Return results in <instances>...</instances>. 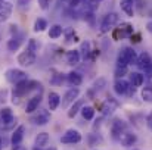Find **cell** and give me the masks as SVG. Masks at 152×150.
Here are the masks:
<instances>
[{
    "label": "cell",
    "instance_id": "1",
    "mask_svg": "<svg viewBox=\"0 0 152 150\" xmlns=\"http://www.w3.org/2000/svg\"><path fill=\"white\" fill-rule=\"evenodd\" d=\"M137 60V54L133 50V47H124L120 50L118 56H117V68H127L132 63H136Z\"/></svg>",
    "mask_w": 152,
    "mask_h": 150
},
{
    "label": "cell",
    "instance_id": "2",
    "mask_svg": "<svg viewBox=\"0 0 152 150\" xmlns=\"http://www.w3.org/2000/svg\"><path fill=\"white\" fill-rule=\"evenodd\" d=\"M81 138L83 137H81L80 131L71 128V130H66L65 134L61 137V143H64V144H75V143H80Z\"/></svg>",
    "mask_w": 152,
    "mask_h": 150
},
{
    "label": "cell",
    "instance_id": "3",
    "mask_svg": "<svg viewBox=\"0 0 152 150\" xmlns=\"http://www.w3.org/2000/svg\"><path fill=\"white\" fill-rule=\"evenodd\" d=\"M117 24H118V15L114 13V12H111V13L105 15V18L102 19L101 31L102 33H109Z\"/></svg>",
    "mask_w": 152,
    "mask_h": 150
},
{
    "label": "cell",
    "instance_id": "4",
    "mask_svg": "<svg viewBox=\"0 0 152 150\" xmlns=\"http://www.w3.org/2000/svg\"><path fill=\"white\" fill-rule=\"evenodd\" d=\"M18 63L21 66H31L36 63V53L30 49H25L18 54Z\"/></svg>",
    "mask_w": 152,
    "mask_h": 150
},
{
    "label": "cell",
    "instance_id": "5",
    "mask_svg": "<svg viewBox=\"0 0 152 150\" xmlns=\"http://www.w3.org/2000/svg\"><path fill=\"white\" fill-rule=\"evenodd\" d=\"M6 80H7L9 83L18 84V83L27 80V74H25L24 71L15 69V68H13V69H7V71H6Z\"/></svg>",
    "mask_w": 152,
    "mask_h": 150
},
{
    "label": "cell",
    "instance_id": "6",
    "mask_svg": "<svg viewBox=\"0 0 152 150\" xmlns=\"http://www.w3.org/2000/svg\"><path fill=\"white\" fill-rule=\"evenodd\" d=\"M0 121H1V127H6V128H9L13 122H16V118L13 116L10 107H3L0 110Z\"/></svg>",
    "mask_w": 152,
    "mask_h": 150
},
{
    "label": "cell",
    "instance_id": "7",
    "mask_svg": "<svg viewBox=\"0 0 152 150\" xmlns=\"http://www.w3.org/2000/svg\"><path fill=\"white\" fill-rule=\"evenodd\" d=\"M78 96H80V88H78V87H72V88H69V90L65 93V96H64L62 106H64V107H68L69 104H72L74 101H77Z\"/></svg>",
    "mask_w": 152,
    "mask_h": 150
},
{
    "label": "cell",
    "instance_id": "8",
    "mask_svg": "<svg viewBox=\"0 0 152 150\" xmlns=\"http://www.w3.org/2000/svg\"><path fill=\"white\" fill-rule=\"evenodd\" d=\"M24 133H25V127L24 125H19L13 134H12V138H10V143H12V149L16 150L19 147V144L22 143V138H24Z\"/></svg>",
    "mask_w": 152,
    "mask_h": 150
},
{
    "label": "cell",
    "instance_id": "9",
    "mask_svg": "<svg viewBox=\"0 0 152 150\" xmlns=\"http://www.w3.org/2000/svg\"><path fill=\"white\" fill-rule=\"evenodd\" d=\"M126 128H127V125H126V122H124V121H121V119H114L112 127H111L112 137H114V138H117V140H120V137H121V134L126 131Z\"/></svg>",
    "mask_w": 152,
    "mask_h": 150
},
{
    "label": "cell",
    "instance_id": "10",
    "mask_svg": "<svg viewBox=\"0 0 152 150\" xmlns=\"http://www.w3.org/2000/svg\"><path fill=\"white\" fill-rule=\"evenodd\" d=\"M129 87H130V84H129L124 78H117V81L114 83V91H115V94H118V96H124V94L127 93Z\"/></svg>",
    "mask_w": 152,
    "mask_h": 150
},
{
    "label": "cell",
    "instance_id": "11",
    "mask_svg": "<svg viewBox=\"0 0 152 150\" xmlns=\"http://www.w3.org/2000/svg\"><path fill=\"white\" fill-rule=\"evenodd\" d=\"M80 59H81V54H80V50H68L65 53V60L68 65L71 66H75L80 63Z\"/></svg>",
    "mask_w": 152,
    "mask_h": 150
},
{
    "label": "cell",
    "instance_id": "12",
    "mask_svg": "<svg viewBox=\"0 0 152 150\" xmlns=\"http://www.w3.org/2000/svg\"><path fill=\"white\" fill-rule=\"evenodd\" d=\"M120 141H121V144H123L124 147H130V146H133V144L137 141V137H136V134H133V133L124 131V133L121 134V137H120Z\"/></svg>",
    "mask_w": 152,
    "mask_h": 150
},
{
    "label": "cell",
    "instance_id": "13",
    "mask_svg": "<svg viewBox=\"0 0 152 150\" xmlns=\"http://www.w3.org/2000/svg\"><path fill=\"white\" fill-rule=\"evenodd\" d=\"M120 6H121V10L129 18H133L134 16V0H121L120 1Z\"/></svg>",
    "mask_w": 152,
    "mask_h": 150
},
{
    "label": "cell",
    "instance_id": "14",
    "mask_svg": "<svg viewBox=\"0 0 152 150\" xmlns=\"http://www.w3.org/2000/svg\"><path fill=\"white\" fill-rule=\"evenodd\" d=\"M33 84H34V83H33V81H28V80H24V81L18 83L16 87H15V94H16V96H22V94H25L30 88H33V87H31Z\"/></svg>",
    "mask_w": 152,
    "mask_h": 150
},
{
    "label": "cell",
    "instance_id": "15",
    "mask_svg": "<svg viewBox=\"0 0 152 150\" xmlns=\"http://www.w3.org/2000/svg\"><path fill=\"white\" fill-rule=\"evenodd\" d=\"M152 62L151 56H149V53H146V51H142L139 56H137V60H136V65L140 68V69H145L149 63Z\"/></svg>",
    "mask_w": 152,
    "mask_h": 150
},
{
    "label": "cell",
    "instance_id": "16",
    "mask_svg": "<svg viewBox=\"0 0 152 150\" xmlns=\"http://www.w3.org/2000/svg\"><path fill=\"white\" fill-rule=\"evenodd\" d=\"M48 103H49V109L50 110H56L61 104V96L55 91L49 93V97H48Z\"/></svg>",
    "mask_w": 152,
    "mask_h": 150
},
{
    "label": "cell",
    "instance_id": "17",
    "mask_svg": "<svg viewBox=\"0 0 152 150\" xmlns=\"http://www.w3.org/2000/svg\"><path fill=\"white\" fill-rule=\"evenodd\" d=\"M145 83V75L143 74H140V72H132L130 74V84L133 86V87H140L142 84Z\"/></svg>",
    "mask_w": 152,
    "mask_h": 150
},
{
    "label": "cell",
    "instance_id": "18",
    "mask_svg": "<svg viewBox=\"0 0 152 150\" xmlns=\"http://www.w3.org/2000/svg\"><path fill=\"white\" fill-rule=\"evenodd\" d=\"M40 101H42V97H40V96H34L33 99H30L28 103H27V106H25V112H27V113L36 112L37 107H39V104H40Z\"/></svg>",
    "mask_w": 152,
    "mask_h": 150
},
{
    "label": "cell",
    "instance_id": "19",
    "mask_svg": "<svg viewBox=\"0 0 152 150\" xmlns=\"http://www.w3.org/2000/svg\"><path fill=\"white\" fill-rule=\"evenodd\" d=\"M66 80H68V83H69L72 87H78V86L83 83V77H81L78 72H74V71L66 75Z\"/></svg>",
    "mask_w": 152,
    "mask_h": 150
},
{
    "label": "cell",
    "instance_id": "20",
    "mask_svg": "<svg viewBox=\"0 0 152 150\" xmlns=\"http://www.w3.org/2000/svg\"><path fill=\"white\" fill-rule=\"evenodd\" d=\"M118 107V101L117 100H114L112 97H108V100L103 103V106H102V109H103V113L105 115H108V113H111V112H114V109H117Z\"/></svg>",
    "mask_w": 152,
    "mask_h": 150
},
{
    "label": "cell",
    "instance_id": "21",
    "mask_svg": "<svg viewBox=\"0 0 152 150\" xmlns=\"http://www.w3.org/2000/svg\"><path fill=\"white\" fill-rule=\"evenodd\" d=\"M34 121H36L37 125H46V124L50 121V113H49L48 110H40L39 115L34 118Z\"/></svg>",
    "mask_w": 152,
    "mask_h": 150
},
{
    "label": "cell",
    "instance_id": "22",
    "mask_svg": "<svg viewBox=\"0 0 152 150\" xmlns=\"http://www.w3.org/2000/svg\"><path fill=\"white\" fill-rule=\"evenodd\" d=\"M12 15V6L9 3H4L0 7V22H6Z\"/></svg>",
    "mask_w": 152,
    "mask_h": 150
},
{
    "label": "cell",
    "instance_id": "23",
    "mask_svg": "<svg viewBox=\"0 0 152 150\" xmlns=\"http://www.w3.org/2000/svg\"><path fill=\"white\" fill-rule=\"evenodd\" d=\"M81 109H83V100L74 101L72 106H71L69 110H68V118H75V115H77L78 112H81Z\"/></svg>",
    "mask_w": 152,
    "mask_h": 150
},
{
    "label": "cell",
    "instance_id": "24",
    "mask_svg": "<svg viewBox=\"0 0 152 150\" xmlns=\"http://www.w3.org/2000/svg\"><path fill=\"white\" fill-rule=\"evenodd\" d=\"M36 147H46L48 143H49V134L48 133H40L37 137H36Z\"/></svg>",
    "mask_w": 152,
    "mask_h": 150
},
{
    "label": "cell",
    "instance_id": "25",
    "mask_svg": "<svg viewBox=\"0 0 152 150\" xmlns=\"http://www.w3.org/2000/svg\"><path fill=\"white\" fill-rule=\"evenodd\" d=\"M64 34V28L59 25V24H55V25H52L50 30H49V37L50 38H59L61 36Z\"/></svg>",
    "mask_w": 152,
    "mask_h": 150
},
{
    "label": "cell",
    "instance_id": "26",
    "mask_svg": "<svg viewBox=\"0 0 152 150\" xmlns=\"http://www.w3.org/2000/svg\"><path fill=\"white\" fill-rule=\"evenodd\" d=\"M81 116L86 119V121H92L95 118V109L92 106H83L81 109Z\"/></svg>",
    "mask_w": 152,
    "mask_h": 150
},
{
    "label": "cell",
    "instance_id": "27",
    "mask_svg": "<svg viewBox=\"0 0 152 150\" xmlns=\"http://www.w3.org/2000/svg\"><path fill=\"white\" fill-rule=\"evenodd\" d=\"M48 28V21L43 19V18H39L36 22H34V31L36 33H42Z\"/></svg>",
    "mask_w": 152,
    "mask_h": 150
},
{
    "label": "cell",
    "instance_id": "28",
    "mask_svg": "<svg viewBox=\"0 0 152 150\" xmlns=\"http://www.w3.org/2000/svg\"><path fill=\"white\" fill-rule=\"evenodd\" d=\"M19 47H21V40H19V38L12 37V38L7 41V50H9V51H16Z\"/></svg>",
    "mask_w": 152,
    "mask_h": 150
},
{
    "label": "cell",
    "instance_id": "29",
    "mask_svg": "<svg viewBox=\"0 0 152 150\" xmlns=\"http://www.w3.org/2000/svg\"><path fill=\"white\" fill-rule=\"evenodd\" d=\"M80 54L81 57L86 60L89 56H90V43L89 41H83L81 43V47H80Z\"/></svg>",
    "mask_w": 152,
    "mask_h": 150
},
{
    "label": "cell",
    "instance_id": "30",
    "mask_svg": "<svg viewBox=\"0 0 152 150\" xmlns=\"http://www.w3.org/2000/svg\"><path fill=\"white\" fill-rule=\"evenodd\" d=\"M140 96H142L143 101L152 103V87H143L142 91H140Z\"/></svg>",
    "mask_w": 152,
    "mask_h": 150
},
{
    "label": "cell",
    "instance_id": "31",
    "mask_svg": "<svg viewBox=\"0 0 152 150\" xmlns=\"http://www.w3.org/2000/svg\"><path fill=\"white\" fill-rule=\"evenodd\" d=\"M103 87H106V78H98L93 83V88L95 90H102Z\"/></svg>",
    "mask_w": 152,
    "mask_h": 150
},
{
    "label": "cell",
    "instance_id": "32",
    "mask_svg": "<svg viewBox=\"0 0 152 150\" xmlns=\"http://www.w3.org/2000/svg\"><path fill=\"white\" fill-rule=\"evenodd\" d=\"M127 74V68H117L115 69V77L117 78H123Z\"/></svg>",
    "mask_w": 152,
    "mask_h": 150
},
{
    "label": "cell",
    "instance_id": "33",
    "mask_svg": "<svg viewBox=\"0 0 152 150\" xmlns=\"http://www.w3.org/2000/svg\"><path fill=\"white\" fill-rule=\"evenodd\" d=\"M39 4L43 10H48L49 6H50V0H39Z\"/></svg>",
    "mask_w": 152,
    "mask_h": 150
},
{
    "label": "cell",
    "instance_id": "34",
    "mask_svg": "<svg viewBox=\"0 0 152 150\" xmlns=\"http://www.w3.org/2000/svg\"><path fill=\"white\" fill-rule=\"evenodd\" d=\"M27 49H30L31 51H36V50H37V43H36L34 38H31V40L28 41V47H27Z\"/></svg>",
    "mask_w": 152,
    "mask_h": 150
},
{
    "label": "cell",
    "instance_id": "35",
    "mask_svg": "<svg viewBox=\"0 0 152 150\" xmlns=\"http://www.w3.org/2000/svg\"><path fill=\"white\" fill-rule=\"evenodd\" d=\"M81 1H83V0H69V3H68V4H69L71 7H75V6H78Z\"/></svg>",
    "mask_w": 152,
    "mask_h": 150
},
{
    "label": "cell",
    "instance_id": "36",
    "mask_svg": "<svg viewBox=\"0 0 152 150\" xmlns=\"http://www.w3.org/2000/svg\"><path fill=\"white\" fill-rule=\"evenodd\" d=\"M143 71H145V72H146V74H148V75L152 78V62L148 65V66H146V68H145V69H143Z\"/></svg>",
    "mask_w": 152,
    "mask_h": 150
},
{
    "label": "cell",
    "instance_id": "37",
    "mask_svg": "<svg viewBox=\"0 0 152 150\" xmlns=\"http://www.w3.org/2000/svg\"><path fill=\"white\" fill-rule=\"evenodd\" d=\"M146 125H148V128L152 130V112L148 115V118H146Z\"/></svg>",
    "mask_w": 152,
    "mask_h": 150
},
{
    "label": "cell",
    "instance_id": "38",
    "mask_svg": "<svg viewBox=\"0 0 152 150\" xmlns=\"http://www.w3.org/2000/svg\"><path fill=\"white\" fill-rule=\"evenodd\" d=\"M31 0H18V4L19 6H28Z\"/></svg>",
    "mask_w": 152,
    "mask_h": 150
},
{
    "label": "cell",
    "instance_id": "39",
    "mask_svg": "<svg viewBox=\"0 0 152 150\" xmlns=\"http://www.w3.org/2000/svg\"><path fill=\"white\" fill-rule=\"evenodd\" d=\"M148 31H151V33H152V22H149V24H148Z\"/></svg>",
    "mask_w": 152,
    "mask_h": 150
},
{
    "label": "cell",
    "instance_id": "40",
    "mask_svg": "<svg viewBox=\"0 0 152 150\" xmlns=\"http://www.w3.org/2000/svg\"><path fill=\"white\" fill-rule=\"evenodd\" d=\"M1 147H3V140H1V137H0V150H1Z\"/></svg>",
    "mask_w": 152,
    "mask_h": 150
},
{
    "label": "cell",
    "instance_id": "41",
    "mask_svg": "<svg viewBox=\"0 0 152 150\" xmlns=\"http://www.w3.org/2000/svg\"><path fill=\"white\" fill-rule=\"evenodd\" d=\"M48 150H56V147H50V149H48Z\"/></svg>",
    "mask_w": 152,
    "mask_h": 150
},
{
    "label": "cell",
    "instance_id": "42",
    "mask_svg": "<svg viewBox=\"0 0 152 150\" xmlns=\"http://www.w3.org/2000/svg\"><path fill=\"white\" fill-rule=\"evenodd\" d=\"M64 1H66V3H69V0H64Z\"/></svg>",
    "mask_w": 152,
    "mask_h": 150
},
{
    "label": "cell",
    "instance_id": "43",
    "mask_svg": "<svg viewBox=\"0 0 152 150\" xmlns=\"http://www.w3.org/2000/svg\"><path fill=\"white\" fill-rule=\"evenodd\" d=\"M98 1H102V0H98Z\"/></svg>",
    "mask_w": 152,
    "mask_h": 150
},
{
    "label": "cell",
    "instance_id": "44",
    "mask_svg": "<svg viewBox=\"0 0 152 150\" xmlns=\"http://www.w3.org/2000/svg\"><path fill=\"white\" fill-rule=\"evenodd\" d=\"M134 150H137V149H134Z\"/></svg>",
    "mask_w": 152,
    "mask_h": 150
}]
</instances>
